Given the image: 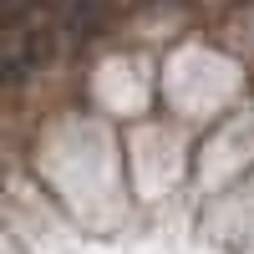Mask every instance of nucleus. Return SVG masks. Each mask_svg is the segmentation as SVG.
Returning a JSON list of instances; mask_svg holds the SVG:
<instances>
[{
    "mask_svg": "<svg viewBox=\"0 0 254 254\" xmlns=\"http://www.w3.org/2000/svg\"><path fill=\"white\" fill-rule=\"evenodd\" d=\"M46 56V36L26 20H0V87L26 76L36 61Z\"/></svg>",
    "mask_w": 254,
    "mask_h": 254,
    "instance_id": "nucleus-1",
    "label": "nucleus"
}]
</instances>
